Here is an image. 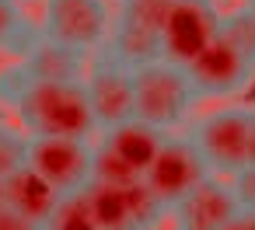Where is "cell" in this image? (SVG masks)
<instances>
[{
    "instance_id": "7",
    "label": "cell",
    "mask_w": 255,
    "mask_h": 230,
    "mask_svg": "<svg viewBox=\"0 0 255 230\" xmlns=\"http://www.w3.org/2000/svg\"><path fill=\"white\" fill-rule=\"evenodd\" d=\"M28 164L67 192H84L95 181V143L81 136H32L28 133Z\"/></svg>"
},
{
    "instance_id": "5",
    "label": "cell",
    "mask_w": 255,
    "mask_h": 230,
    "mask_svg": "<svg viewBox=\"0 0 255 230\" xmlns=\"http://www.w3.org/2000/svg\"><path fill=\"white\" fill-rule=\"evenodd\" d=\"M171 7V0H123L116 7L109 53L119 56L126 67H143L154 60H164L161 53V25Z\"/></svg>"
},
{
    "instance_id": "4",
    "label": "cell",
    "mask_w": 255,
    "mask_h": 230,
    "mask_svg": "<svg viewBox=\"0 0 255 230\" xmlns=\"http://www.w3.org/2000/svg\"><path fill=\"white\" fill-rule=\"evenodd\" d=\"M116 11L109 0H42L39 35L95 56L109 46Z\"/></svg>"
},
{
    "instance_id": "9",
    "label": "cell",
    "mask_w": 255,
    "mask_h": 230,
    "mask_svg": "<svg viewBox=\"0 0 255 230\" xmlns=\"http://www.w3.org/2000/svg\"><path fill=\"white\" fill-rule=\"evenodd\" d=\"M189 77L199 98H238L255 80V60L220 32L189 63Z\"/></svg>"
},
{
    "instance_id": "10",
    "label": "cell",
    "mask_w": 255,
    "mask_h": 230,
    "mask_svg": "<svg viewBox=\"0 0 255 230\" xmlns=\"http://www.w3.org/2000/svg\"><path fill=\"white\" fill-rule=\"evenodd\" d=\"M213 171H210V164H206V157L199 153V147H196V140L185 133V136H178V133H168L164 136V143H161V150H157V157H154V164H150V171L143 174L147 178V185L154 188V195L171 209L178 199H185L199 181H206Z\"/></svg>"
},
{
    "instance_id": "16",
    "label": "cell",
    "mask_w": 255,
    "mask_h": 230,
    "mask_svg": "<svg viewBox=\"0 0 255 230\" xmlns=\"http://www.w3.org/2000/svg\"><path fill=\"white\" fill-rule=\"evenodd\" d=\"M35 39H39V21L25 14L21 0H0V53L25 56Z\"/></svg>"
},
{
    "instance_id": "25",
    "label": "cell",
    "mask_w": 255,
    "mask_h": 230,
    "mask_svg": "<svg viewBox=\"0 0 255 230\" xmlns=\"http://www.w3.org/2000/svg\"><path fill=\"white\" fill-rule=\"evenodd\" d=\"M248 7H252V14H255V0H252V4H248Z\"/></svg>"
},
{
    "instance_id": "18",
    "label": "cell",
    "mask_w": 255,
    "mask_h": 230,
    "mask_svg": "<svg viewBox=\"0 0 255 230\" xmlns=\"http://www.w3.org/2000/svg\"><path fill=\"white\" fill-rule=\"evenodd\" d=\"M28 164V129L0 122V178L14 174Z\"/></svg>"
},
{
    "instance_id": "2",
    "label": "cell",
    "mask_w": 255,
    "mask_h": 230,
    "mask_svg": "<svg viewBox=\"0 0 255 230\" xmlns=\"http://www.w3.org/2000/svg\"><path fill=\"white\" fill-rule=\"evenodd\" d=\"M133 98H136V119L157 126L164 133L178 129L199 101L189 67L171 63V60H154V63L136 67L133 70Z\"/></svg>"
},
{
    "instance_id": "21",
    "label": "cell",
    "mask_w": 255,
    "mask_h": 230,
    "mask_svg": "<svg viewBox=\"0 0 255 230\" xmlns=\"http://www.w3.org/2000/svg\"><path fill=\"white\" fill-rule=\"evenodd\" d=\"M0 230H42V223H35V220L21 216L18 209L4 206V209H0Z\"/></svg>"
},
{
    "instance_id": "8",
    "label": "cell",
    "mask_w": 255,
    "mask_h": 230,
    "mask_svg": "<svg viewBox=\"0 0 255 230\" xmlns=\"http://www.w3.org/2000/svg\"><path fill=\"white\" fill-rule=\"evenodd\" d=\"M224 14L213 0H171V7L161 25V53L171 63L189 67L217 35Z\"/></svg>"
},
{
    "instance_id": "6",
    "label": "cell",
    "mask_w": 255,
    "mask_h": 230,
    "mask_svg": "<svg viewBox=\"0 0 255 230\" xmlns=\"http://www.w3.org/2000/svg\"><path fill=\"white\" fill-rule=\"evenodd\" d=\"M248 119H252L248 105H224L206 112L189 129L213 174L231 178L248 164Z\"/></svg>"
},
{
    "instance_id": "13",
    "label": "cell",
    "mask_w": 255,
    "mask_h": 230,
    "mask_svg": "<svg viewBox=\"0 0 255 230\" xmlns=\"http://www.w3.org/2000/svg\"><path fill=\"white\" fill-rule=\"evenodd\" d=\"M164 136H168L164 129H157V126H150V122H143V119L133 115V119L112 126V129H102L98 147L109 150L133 178H143L150 171V164H154Z\"/></svg>"
},
{
    "instance_id": "14",
    "label": "cell",
    "mask_w": 255,
    "mask_h": 230,
    "mask_svg": "<svg viewBox=\"0 0 255 230\" xmlns=\"http://www.w3.org/2000/svg\"><path fill=\"white\" fill-rule=\"evenodd\" d=\"M18 63L28 77H39V80H84V74L91 67L88 53L60 46L53 39H42V35L28 46L25 56H18Z\"/></svg>"
},
{
    "instance_id": "23",
    "label": "cell",
    "mask_w": 255,
    "mask_h": 230,
    "mask_svg": "<svg viewBox=\"0 0 255 230\" xmlns=\"http://www.w3.org/2000/svg\"><path fill=\"white\" fill-rule=\"evenodd\" d=\"M248 164H255V108H252V119H248Z\"/></svg>"
},
{
    "instance_id": "1",
    "label": "cell",
    "mask_w": 255,
    "mask_h": 230,
    "mask_svg": "<svg viewBox=\"0 0 255 230\" xmlns=\"http://www.w3.org/2000/svg\"><path fill=\"white\" fill-rule=\"evenodd\" d=\"M0 105L11 108L32 136H81L98 133L84 80H39L11 63L0 70Z\"/></svg>"
},
{
    "instance_id": "29",
    "label": "cell",
    "mask_w": 255,
    "mask_h": 230,
    "mask_svg": "<svg viewBox=\"0 0 255 230\" xmlns=\"http://www.w3.org/2000/svg\"><path fill=\"white\" fill-rule=\"evenodd\" d=\"M119 4H123V0H119Z\"/></svg>"
},
{
    "instance_id": "3",
    "label": "cell",
    "mask_w": 255,
    "mask_h": 230,
    "mask_svg": "<svg viewBox=\"0 0 255 230\" xmlns=\"http://www.w3.org/2000/svg\"><path fill=\"white\" fill-rule=\"evenodd\" d=\"M91 213L102 230H154L171 209L154 195L147 178L129 181H91L84 188Z\"/></svg>"
},
{
    "instance_id": "15",
    "label": "cell",
    "mask_w": 255,
    "mask_h": 230,
    "mask_svg": "<svg viewBox=\"0 0 255 230\" xmlns=\"http://www.w3.org/2000/svg\"><path fill=\"white\" fill-rule=\"evenodd\" d=\"M60 195L63 192L56 185H49L32 164H25V167H18L14 174L4 178V206L18 209L21 216H28L35 223H46L49 220V213L56 209Z\"/></svg>"
},
{
    "instance_id": "20",
    "label": "cell",
    "mask_w": 255,
    "mask_h": 230,
    "mask_svg": "<svg viewBox=\"0 0 255 230\" xmlns=\"http://www.w3.org/2000/svg\"><path fill=\"white\" fill-rule=\"evenodd\" d=\"M231 188L238 195V206L255 213V164H245L238 174H231Z\"/></svg>"
},
{
    "instance_id": "22",
    "label": "cell",
    "mask_w": 255,
    "mask_h": 230,
    "mask_svg": "<svg viewBox=\"0 0 255 230\" xmlns=\"http://www.w3.org/2000/svg\"><path fill=\"white\" fill-rule=\"evenodd\" d=\"M220 230H255V213H248V209H238Z\"/></svg>"
},
{
    "instance_id": "17",
    "label": "cell",
    "mask_w": 255,
    "mask_h": 230,
    "mask_svg": "<svg viewBox=\"0 0 255 230\" xmlns=\"http://www.w3.org/2000/svg\"><path fill=\"white\" fill-rule=\"evenodd\" d=\"M42 230H102V227L91 213L88 195L84 192H67V195H60V202L49 213V220L42 223Z\"/></svg>"
},
{
    "instance_id": "28",
    "label": "cell",
    "mask_w": 255,
    "mask_h": 230,
    "mask_svg": "<svg viewBox=\"0 0 255 230\" xmlns=\"http://www.w3.org/2000/svg\"><path fill=\"white\" fill-rule=\"evenodd\" d=\"M248 4H252V0H248Z\"/></svg>"
},
{
    "instance_id": "24",
    "label": "cell",
    "mask_w": 255,
    "mask_h": 230,
    "mask_svg": "<svg viewBox=\"0 0 255 230\" xmlns=\"http://www.w3.org/2000/svg\"><path fill=\"white\" fill-rule=\"evenodd\" d=\"M0 209H4V178H0Z\"/></svg>"
},
{
    "instance_id": "19",
    "label": "cell",
    "mask_w": 255,
    "mask_h": 230,
    "mask_svg": "<svg viewBox=\"0 0 255 230\" xmlns=\"http://www.w3.org/2000/svg\"><path fill=\"white\" fill-rule=\"evenodd\" d=\"M220 32L234 42V46H241L252 60H255V14H252V7L245 4L241 11H231V14H224V25H220Z\"/></svg>"
},
{
    "instance_id": "27",
    "label": "cell",
    "mask_w": 255,
    "mask_h": 230,
    "mask_svg": "<svg viewBox=\"0 0 255 230\" xmlns=\"http://www.w3.org/2000/svg\"><path fill=\"white\" fill-rule=\"evenodd\" d=\"M175 230H182V227H175Z\"/></svg>"
},
{
    "instance_id": "11",
    "label": "cell",
    "mask_w": 255,
    "mask_h": 230,
    "mask_svg": "<svg viewBox=\"0 0 255 230\" xmlns=\"http://www.w3.org/2000/svg\"><path fill=\"white\" fill-rule=\"evenodd\" d=\"M84 91L91 101V112L98 119V133L112 129L126 119L136 115V98H133V67H126L119 56L109 49L95 53V63L84 74Z\"/></svg>"
},
{
    "instance_id": "26",
    "label": "cell",
    "mask_w": 255,
    "mask_h": 230,
    "mask_svg": "<svg viewBox=\"0 0 255 230\" xmlns=\"http://www.w3.org/2000/svg\"><path fill=\"white\" fill-rule=\"evenodd\" d=\"M21 4H32V0H21Z\"/></svg>"
},
{
    "instance_id": "12",
    "label": "cell",
    "mask_w": 255,
    "mask_h": 230,
    "mask_svg": "<svg viewBox=\"0 0 255 230\" xmlns=\"http://www.w3.org/2000/svg\"><path fill=\"white\" fill-rule=\"evenodd\" d=\"M238 209L241 206L231 188V178L210 174L185 199H178L171 206V216H175V227H182V230H220Z\"/></svg>"
}]
</instances>
